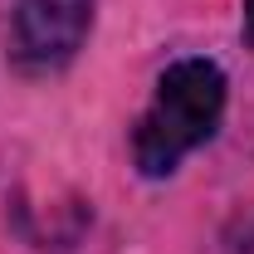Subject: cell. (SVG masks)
Segmentation results:
<instances>
[{"instance_id": "6da1fadb", "label": "cell", "mask_w": 254, "mask_h": 254, "mask_svg": "<svg viewBox=\"0 0 254 254\" xmlns=\"http://www.w3.org/2000/svg\"><path fill=\"white\" fill-rule=\"evenodd\" d=\"M225 98H230V83L215 59L195 54V59L166 64L142 118L132 123V166L147 181L171 176L195 147H205L220 132Z\"/></svg>"}, {"instance_id": "7a4b0ae2", "label": "cell", "mask_w": 254, "mask_h": 254, "mask_svg": "<svg viewBox=\"0 0 254 254\" xmlns=\"http://www.w3.org/2000/svg\"><path fill=\"white\" fill-rule=\"evenodd\" d=\"M93 34V0H15L10 64L30 78L59 73Z\"/></svg>"}, {"instance_id": "3957f363", "label": "cell", "mask_w": 254, "mask_h": 254, "mask_svg": "<svg viewBox=\"0 0 254 254\" xmlns=\"http://www.w3.org/2000/svg\"><path fill=\"white\" fill-rule=\"evenodd\" d=\"M240 30H245V44L254 49V0H245V15H240Z\"/></svg>"}]
</instances>
